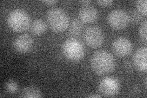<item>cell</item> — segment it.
Wrapping results in <instances>:
<instances>
[{"label":"cell","instance_id":"5b68a950","mask_svg":"<svg viewBox=\"0 0 147 98\" xmlns=\"http://www.w3.org/2000/svg\"><path fill=\"white\" fill-rule=\"evenodd\" d=\"M98 90L102 96H115L118 94L120 90V83L115 77H107L100 81Z\"/></svg>","mask_w":147,"mask_h":98},{"label":"cell","instance_id":"52a82bcc","mask_svg":"<svg viewBox=\"0 0 147 98\" xmlns=\"http://www.w3.org/2000/svg\"><path fill=\"white\" fill-rule=\"evenodd\" d=\"M84 39L86 43L91 47L97 48L103 44L104 34L99 26H91L85 30Z\"/></svg>","mask_w":147,"mask_h":98},{"label":"cell","instance_id":"d4e9b609","mask_svg":"<svg viewBox=\"0 0 147 98\" xmlns=\"http://www.w3.org/2000/svg\"><path fill=\"white\" fill-rule=\"evenodd\" d=\"M144 83H145V88H146V77H145V78Z\"/></svg>","mask_w":147,"mask_h":98},{"label":"cell","instance_id":"5bb4252c","mask_svg":"<svg viewBox=\"0 0 147 98\" xmlns=\"http://www.w3.org/2000/svg\"><path fill=\"white\" fill-rule=\"evenodd\" d=\"M83 22L80 20L75 18L74 19L69 25V33L72 36H79L83 30Z\"/></svg>","mask_w":147,"mask_h":98},{"label":"cell","instance_id":"ffe728a7","mask_svg":"<svg viewBox=\"0 0 147 98\" xmlns=\"http://www.w3.org/2000/svg\"><path fill=\"white\" fill-rule=\"evenodd\" d=\"M58 1L56 0H44V1H42V3L47 4V5H54Z\"/></svg>","mask_w":147,"mask_h":98},{"label":"cell","instance_id":"ac0fdd59","mask_svg":"<svg viewBox=\"0 0 147 98\" xmlns=\"http://www.w3.org/2000/svg\"><path fill=\"white\" fill-rule=\"evenodd\" d=\"M129 21L133 23H139L142 20V15L136 10H132L130 12V15L129 16Z\"/></svg>","mask_w":147,"mask_h":98},{"label":"cell","instance_id":"d6986e66","mask_svg":"<svg viewBox=\"0 0 147 98\" xmlns=\"http://www.w3.org/2000/svg\"><path fill=\"white\" fill-rule=\"evenodd\" d=\"M113 3V2L112 0H100V1H97V3L102 6H110L112 5Z\"/></svg>","mask_w":147,"mask_h":98},{"label":"cell","instance_id":"ba28073f","mask_svg":"<svg viewBox=\"0 0 147 98\" xmlns=\"http://www.w3.org/2000/svg\"><path fill=\"white\" fill-rule=\"evenodd\" d=\"M132 49L131 42L125 37H119L114 41L112 44V50L116 55L124 57L129 55Z\"/></svg>","mask_w":147,"mask_h":98},{"label":"cell","instance_id":"8992f818","mask_svg":"<svg viewBox=\"0 0 147 98\" xmlns=\"http://www.w3.org/2000/svg\"><path fill=\"white\" fill-rule=\"evenodd\" d=\"M109 25L115 30H121L126 28L129 22V15L123 9H114L107 16Z\"/></svg>","mask_w":147,"mask_h":98},{"label":"cell","instance_id":"7a4b0ae2","mask_svg":"<svg viewBox=\"0 0 147 98\" xmlns=\"http://www.w3.org/2000/svg\"><path fill=\"white\" fill-rule=\"evenodd\" d=\"M46 18L50 29L57 32L65 31L69 25V17L59 7L50 9L46 14Z\"/></svg>","mask_w":147,"mask_h":98},{"label":"cell","instance_id":"9c48e42d","mask_svg":"<svg viewBox=\"0 0 147 98\" xmlns=\"http://www.w3.org/2000/svg\"><path fill=\"white\" fill-rule=\"evenodd\" d=\"M33 41L31 36L28 34H23L17 36L13 41V47L20 53H26L31 49Z\"/></svg>","mask_w":147,"mask_h":98},{"label":"cell","instance_id":"8fae6325","mask_svg":"<svg viewBox=\"0 0 147 98\" xmlns=\"http://www.w3.org/2000/svg\"><path fill=\"white\" fill-rule=\"evenodd\" d=\"M79 19L84 23H92L98 17V11L96 9L89 5H83L79 12Z\"/></svg>","mask_w":147,"mask_h":98},{"label":"cell","instance_id":"cb8c5ba5","mask_svg":"<svg viewBox=\"0 0 147 98\" xmlns=\"http://www.w3.org/2000/svg\"><path fill=\"white\" fill-rule=\"evenodd\" d=\"M80 3L82 4V5H89L91 3V1L90 0H86V1H82Z\"/></svg>","mask_w":147,"mask_h":98},{"label":"cell","instance_id":"603a6c76","mask_svg":"<svg viewBox=\"0 0 147 98\" xmlns=\"http://www.w3.org/2000/svg\"><path fill=\"white\" fill-rule=\"evenodd\" d=\"M125 66L127 69H131V66H132V64L129 62H126L125 63Z\"/></svg>","mask_w":147,"mask_h":98},{"label":"cell","instance_id":"277c9868","mask_svg":"<svg viewBox=\"0 0 147 98\" xmlns=\"http://www.w3.org/2000/svg\"><path fill=\"white\" fill-rule=\"evenodd\" d=\"M62 52L68 59L77 62L84 57L85 49L79 41L76 39H69L63 43Z\"/></svg>","mask_w":147,"mask_h":98},{"label":"cell","instance_id":"30bf717a","mask_svg":"<svg viewBox=\"0 0 147 98\" xmlns=\"http://www.w3.org/2000/svg\"><path fill=\"white\" fill-rule=\"evenodd\" d=\"M147 48L142 47L138 49L133 57V63L136 68L140 72H146L147 70L146 63Z\"/></svg>","mask_w":147,"mask_h":98},{"label":"cell","instance_id":"9a60e30c","mask_svg":"<svg viewBox=\"0 0 147 98\" xmlns=\"http://www.w3.org/2000/svg\"><path fill=\"white\" fill-rule=\"evenodd\" d=\"M136 9L141 15L144 16H146L147 14V1L146 0H139L136 3Z\"/></svg>","mask_w":147,"mask_h":98},{"label":"cell","instance_id":"e0dca14e","mask_svg":"<svg viewBox=\"0 0 147 98\" xmlns=\"http://www.w3.org/2000/svg\"><path fill=\"white\" fill-rule=\"evenodd\" d=\"M146 25H147V21L146 20H144L142 21L140 23V25L139 30V33L140 38L142 41L144 42H146L147 37H146Z\"/></svg>","mask_w":147,"mask_h":98},{"label":"cell","instance_id":"44dd1931","mask_svg":"<svg viewBox=\"0 0 147 98\" xmlns=\"http://www.w3.org/2000/svg\"><path fill=\"white\" fill-rule=\"evenodd\" d=\"M139 88H138L137 87H134L132 88V91L131 92V93L134 95H137L138 93H139Z\"/></svg>","mask_w":147,"mask_h":98},{"label":"cell","instance_id":"7c38bea8","mask_svg":"<svg viewBox=\"0 0 147 98\" xmlns=\"http://www.w3.org/2000/svg\"><path fill=\"white\" fill-rule=\"evenodd\" d=\"M20 96L25 98H39L42 97V93L38 87L29 86L22 90Z\"/></svg>","mask_w":147,"mask_h":98},{"label":"cell","instance_id":"6da1fadb","mask_svg":"<svg viewBox=\"0 0 147 98\" xmlns=\"http://www.w3.org/2000/svg\"><path fill=\"white\" fill-rule=\"evenodd\" d=\"M90 64L93 71L100 76L112 72L115 68V61L113 56L103 50L96 51L93 54Z\"/></svg>","mask_w":147,"mask_h":98},{"label":"cell","instance_id":"3957f363","mask_svg":"<svg viewBox=\"0 0 147 98\" xmlns=\"http://www.w3.org/2000/svg\"><path fill=\"white\" fill-rule=\"evenodd\" d=\"M30 17L27 12L20 9L12 11L7 17V23L10 28L16 32L26 31L30 24Z\"/></svg>","mask_w":147,"mask_h":98},{"label":"cell","instance_id":"4fadbf2b","mask_svg":"<svg viewBox=\"0 0 147 98\" xmlns=\"http://www.w3.org/2000/svg\"><path fill=\"white\" fill-rule=\"evenodd\" d=\"M47 30L45 23L42 20L38 18L34 20L30 25V30L34 35L40 36L43 34Z\"/></svg>","mask_w":147,"mask_h":98},{"label":"cell","instance_id":"2e32d148","mask_svg":"<svg viewBox=\"0 0 147 98\" xmlns=\"http://www.w3.org/2000/svg\"><path fill=\"white\" fill-rule=\"evenodd\" d=\"M5 90L9 94H15L18 90V85L17 82L13 80H9L6 83Z\"/></svg>","mask_w":147,"mask_h":98},{"label":"cell","instance_id":"7402d4cb","mask_svg":"<svg viewBox=\"0 0 147 98\" xmlns=\"http://www.w3.org/2000/svg\"><path fill=\"white\" fill-rule=\"evenodd\" d=\"M102 95H98V94H94V95H90L88 96V97H91V98H98V97H102Z\"/></svg>","mask_w":147,"mask_h":98}]
</instances>
